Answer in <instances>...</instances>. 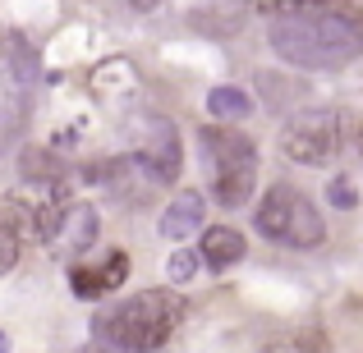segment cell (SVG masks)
Wrapping results in <instances>:
<instances>
[{"instance_id": "6da1fadb", "label": "cell", "mask_w": 363, "mask_h": 353, "mask_svg": "<svg viewBox=\"0 0 363 353\" xmlns=\"http://www.w3.org/2000/svg\"><path fill=\"white\" fill-rule=\"evenodd\" d=\"M267 42L294 69H340L363 51V9L350 0H257Z\"/></svg>"}, {"instance_id": "7a4b0ae2", "label": "cell", "mask_w": 363, "mask_h": 353, "mask_svg": "<svg viewBox=\"0 0 363 353\" xmlns=\"http://www.w3.org/2000/svg\"><path fill=\"white\" fill-rule=\"evenodd\" d=\"M184 321V303L170 289H143L97 317V335L124 353H157Z\"/></svg>"}, {"instance_id": "3957f363", "label": "cell", "mask_w": 363, "mask_h": 353, "mask_svg": "<svg viewBox=\"0 0 363 353\" xmlns=\"http://www.w3.org/2000/svg\"><path fill=\"white\" fill-rule=\"evenodd\" d=\"M198 147H203V161L212 170V197L221 207H244L253 197V179H257L253 138H244L235 129H221V124H207L198 133Z\"/></svg>"}, {"instance_id": "277c9868", "label": "cell", "mask_w": 363, "mask_h": 353, "mask_svg": "<svg viewBox=\"0 0 363 353\" xmlns=\"http://www.w3.org/2000/svg\"><path fill=\"white\" fill-rule=\"evenodd\" d=\"M253 225H257L262 238H272V243H281V248H318L322 238H327L322 212L290 184L267 188L257 212H253Z\"/></svg>"}, {"instance_id": "5b68a950", "label": "cell", "mask_w": 363, "mask_h": 353, "mask_svg": "<svg viewBox=\"0 0 363 353\" xmlns=\"http://www.w3.org/2000/svg\"><path fill=\"white\" fill-rule=\"evenodd\" d=\"M345 147V115L340 110H299L281 129V151L299 166H331Z\"/></svg>"}, {"instance_id": "8992f818", "label": "cell", "mask_w": 363, "mask_h": 353, "mask_svg": "<svg viewBox=\"0 0 363 353\" xmlns=\"http://www.w3.org/2000/svg\"><path fill=\"white\" fill-rule=\"evenodd\" d=\"M152 129V138L138 142V151H133V166H143V175L157 179V184H170V179H179V166H184V156H179V133L170 120L161 115H147L143 120Z\"/></svg>"}, {"instance_id": "52a82bcc", "label": "cell", "mask_w": 363, "mask_h": 353, "mask_svg": "<svg viewBox=\"0 0 363 353\" xmlns=\"http://www.w3.org/2000/svg\"><path fill=\"white\" fill-rule=\"evenodd\" d=\"M124 280H129V253H120V248H111L101 262L69 266V289L79 294V299H101V294H116Z\"/></svg>"}, {"instance_id": "ba28073f", "label": "cell", "mask_w": 363, "mask_h": 353, "mask_svg": "<svg viewBox=\"0 0 363 353\" xmlns=\"http://www.w3.org/2000/svg\"><path fill=\"white\" fill-rule=\"evenodd\" d=\"M92 238H97V212H92L88 202H65L60 225H55V238H51V243H60L69 257H79Z\"/></svg>"}, {"instance_id": "9c48e42d", "label": "cell", "mask_w": 363, "mask_h": 353, "mask_svg": "<svg viewBox=\"0 0 363 353\" xmlns=\"http://www.w3.org/2000/svg\"><path fill=\"white\" fill-rule=\"evenodd\" d=\"M244 253H248L244 234L230 230V225H212V230H203V243H198V257H203L212 271H230Z\"/></svg>"}, {"instance_id": "30bf717a", "label": "cell", "mask_w": 363, "mask_h": 353, "mask_svg": "<svg viewBox=\"0 0 363 353\" xmlns=\"http://www.w3.org/2000/svg\"><path fill=\"white\" fill-rule=\"evenodd\" d=\"M198 230H203V197H198L194 188H184V193L161 212V234H166L170 243H184V238L198 234Z\"/></svg>"}, {"instance_id": "8fae6325", "label": "cell", "mask_w": 363, "mask_h": 353, "mask_svg": "<svg viewBox=\"0 0 363 353\" xmlns=\"http://www.w3.org/2000/svg\"><path fill=\"white\" fill-rule=\"evenodd\" d=\"M207 110H212L216 120L235 124V120L253 115V97H248L244 88H212V92H207Z\"/></svg>"}, {"instance_id": "7c38bea8", "label": "cell", "mask_w": 363, "mask_h": 353, "mask_svg": "<svg viewBox=\"0 0 363 353\" xmlns=\"http://www.w3.org/2000/svg\"><path fill=\"white\" fill-rule=\"evenodd\" d=\"M262 353H331V345L318 326H303V330H290V335L262 345Z\"/></svg>"}, {"instance_id": "4fadbf2b", "label": "cell", "mask_w": 363, "mask_h": 353, "mask_svg": "<svg viewBox=\"0 0 363 353\" xmlns=\"http://www.w3.org/2000/svg\"><path fill=\"white\" fill-rule=\"evenodd\" d=\"M23 175L33 179V184H60V166H51L42 151H28L23 156Z\"/></svg>"}, {"instance_id": "5bb4252c", "label": "cell", "mask_w": 363, "mask_h": 353, "mask_svg": "<svg viewBox=\"0 0 363 353\" xmlns=\"http://www.w3.org/2000/svg\"><path fill=\"white\" fill-rule=\"evenodd\" d=\"M194 271H198V253H189V248H179V253H170V262H166V275H170L175 284L194 280Z\"/></svg>"}, {"instance_id": "9a60e30c", "label": "cell", "mask_w": 363, "mask_h": 353, "mask_svg": "<svg viewBox=\"0 0 363 353\" xmlns=\"http://www.w3.org/2000/svg\"><path fill=\"white\" fill-rule=\"evenodd\" d=\"M18 248H23V238H18V234L9 230L5 221H0V275H5V271H14V262H18Z\"/></svg>"}, {"instance_id": "2e32d148", "label": "cell", "mask_w": 363, "mask_h": 353, "mask_svg": "<svg viewBox=\"0 0 363 353\" xmlns=\"http://www.w3.org/2000/svg\"><path fill=\"white\" fill-rule=\"evenodd\" d=\"M327 202H331V207H340V212H350V207L359 202L354 184H350L345 175H336V179H331V184H327Z\"/></svg>"}, {"instance_id": "e0dca14e", "label": "cell", "mask_w": 363, "mask_h": 353, "mask_svg": "<svg viewBox=\"0 0 363 353\" xmlns=\"http://www.w3.org/2000/svg\"><path fill=\"white\" fill-rule=\"evenodd\" d=\"M161 0H133V9H157Z\"/></svg>"}, {"instance_id": "ac0fdd59", "label": "cell", "mask_w": 363, "mask_h": 353, "mask_svg": "<svg viewBox=\"0 0 363 353\" xmlns=\"http://www.w3.org/2000/svg\"><path fill=\"white\" fill-rule=\"evenodd\" d=\"M0 353H9V335H5V330H0Z\"/></svg>"}, {"instance_id": "d6986e66", "label": "cell", "mask_w": 363, "mask_h": 353, "mask_svg": "<svg viewBox=\"0 0 363 353\" xmlns=\"http://www.w3.org/2000/svg\"><path fill=\"white\" fill-rule=\"evenodd\" d=\"M359 156H363V129H359Z\"/></svg>"}, {"instance_id": "ffe728a7", "label": "cell", "mask_w": 363, "mask_h": 353, "mask_svg": "<svg viewBox=\"0 0 363 353\" xmlns=\"http://www.w3.org/2000/svg\"><path fill=\"white\" fill-rule=\"evenodd\" d=\"M79 353H101V349H79Z\"/></svg>"}]
</instances>
